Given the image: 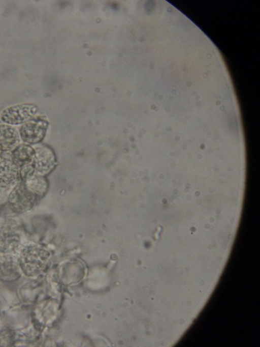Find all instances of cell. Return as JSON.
I'll list each match as a JSON object with an SVG mask.
<instances>
[{"label": "cell", "mask_w": 260, "mask_h": 347, "mask_svg": "<svg viewBox=\"0 0 260 347\" xmlns=\"http://www.w3.org/2000/svg\"><path fill=\"white\" fill-rule=\"evenodd\" d=\"M37 111L33 104H22L9 107L1 114V120L8 125L24 124L32 119Z\"/></svg>", "instance_id": "1"}, {"label": "cell", "mask_w": 260, "mask_h": 347, "mask_svg": "<svg viewBox=\"0 0 260 347\" xmlns=\"http://www.w3.org/2000/svg\"><path fill=\"white\" fill-rule=\"evenodd\" d=\"M47 124L41 117H34L20 128V138L26 144H36L44 137Z\"/></svg>", "instance_id": "2"}, {"label": "cell", "mask_w": 260, "mask_h": 347, "mask_svg": "<svg viewBox=\"0 0 260 347\" xmlns=\"http://www.w3.org/2000/svg\"><path fill=\"white\" fill-rule=\"evenodd\" d=\"M20 135L17 130L8 124L0 125V150L8 151L19 144Z\"/></svg>", "instance_id": "3"}, {"label": "cell", "mask_w": 260, "mask_h": 347, "mask_svg": "<svg viewBox=\"0 0 260 347\" xmlns=\"http://www.w3.org/2000/svg\"><path fill=\"white\" fill-rule=\"evenodd\" d=\"M13 152L15 158L18 161H27L35 155L34 149L26 143L18 144Z\"/></svg>", "instance_id": "4"}]
</instances>
